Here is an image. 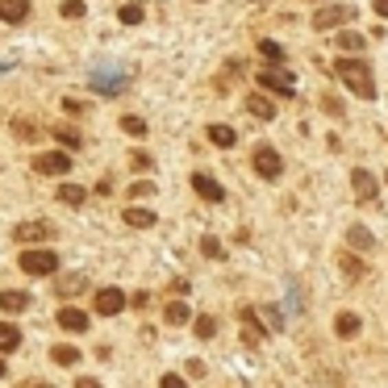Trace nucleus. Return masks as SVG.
I'll use <instances>...</instances> for the list:
<instances>
[{"label":"nucleus","mask_w":388,"mask_h":388,"mask_svg":"<svg viewBox=\"0 0 388 388\" xmlns=\"http://www.w3.org/2000/svg\"><path fill=\"white\" fill-rule=\"evenodd\" d=\"M192 188H196L205 201H213V205H217V201H226V188H221L213 176H205V172H196V176H192Z\"/></svg>","instance_id":"obj_12"},{"label":"nucleus","mask_w":388,"mask_h":388,"mask_svg":"<svg viewBox=\"0 0 388 388\" xmlns=\"http://www.w3.org/2000/svg\"><path fill=\"white\" fill-rule=\"evenodd\" d=\"M25 17H30V0H0V21L17 25V21H25Z\"/></svg>","instance_id":"obj_15"},{"label":"nucleus","mask_w":388,"mask_h":388,"mask_svg":"<svg viewBox=\"0 0 388 388\" xmlns=\"http://www.w3.org/2000/svg\"><path fill=\"white\" fill-rule=\"evenodd\" d=\"M0 376H5V359H0Z\"/></svg>","instance_id":"obj_42"},{"label":"nucleus","mask_w":388,"mask_h":388,"mask_svg":"<svg viewBox=\"0 0 388 388\" xmlns=\"http://www.w3.org/2000/svg\"><path fill=\"white\" fill-rule=\"evenodd\" d=\"M363 259L359 255H343V275H347V280H363Z\"/></svg>","instance_id":"obj_24"},{"label":"nucleus","mask_w":388,"mask_h":388,"mask_svg":"<svg viewBox=\"0 0 388 388\" xmlns=\"http://www.w3.org/2000/svg\"><path fill=\"white\" fill-rule=\"evenodd\" d=\"M92 88H96L100 96H117V92L126 88V71H96V76H92Z\"/></svg>","instance_id":"obj_9"},{"label":"nucleus","mask_w":388,"mask_h":388,"mask_svg":"<svg viewBox=\"0 0 388 388\" xmlns=\"http://www.w3.org/2000/svg\"><path fill=\"white\" fill-rule=\"evenodd\" d=\"M76 388H104V384H100V380H92V376H80V380H76Z\"/></svg>","instance_id":"obj_40"},{"label":"nucleus","mask_w":388,"mask_h":388,"mask_svg":"<svg viewBox=\"0 0 388 388\" xmlns=\"http://www.w3.org/2000/svg\"><path fill=\"white\" fill-rule=\"evenodd\" d=\"M347 242H351L355 251H372V247H376L372 230H363V226H351V230H347Z\"/></svg>","instance_id":"obj_21"},{"label":"nucleus","mask_w":388,"mask_h":388,"mask_svg":"<svg viewBox=\"0 0 388 388\" xmlns=\"http://www.w3.org/2000/svg\"><path fill=\"white\" fill-rule=\"evenodd\" d=\"M25 305H30V297L21 288H0V309H5V313H21Z\"/></svg>","instance_id":"obj_16"},{"label":"nucleus","mask_w":388,"mask_h":388,"mask_svg":"<svg viewBox=\"0 0 388 388\" xmlns=\"http://www.w3.org/2000/svg\"><path fill=\"white\" fill-rule=\"evenodd\" d=\"M334 330H339V339H355L359 334V317L355 313H339L334 317Z\"/></svg>","instance_id":"obj_22"},{"label":"nucleus","mask_w":388,"mask_h":388,"mask_svg":"<svg viewBox=\"0 0 388 388\" xmlns=\"http://www.w3.org/2000/svg\"><path fill=\"white\" fill-rule=\"evenodd\" d=\"M343 21H351V9L347 5H326V9H317V17H313V30H339Z\"/></svg>","instance_id":"obj_6"},{"label":"nucleus","mask_w":388,"mask_h":388,"mask_svg":"<svg viewBox=\"0 0 388 388\" xmlns=\"http://www.w3.org/2000/svg\"><path fill=\"white\" fill-rule=\"evenodd\" d=\"M172 293H176V297H188V293H192V284H188V280H176V284H172Z\"/></svg>","instance_id":"obj_39"},{"label":"nucleus","mask_w":388,"mask_h":388,"mask_svg":"<svg viewBox=\"0 0 388 388\" xmlns=\"http://www.w3.org/2000/svg\"><path fill=\"white\" fill-rule=\"evenodd\" d=\"M376 13H380V17H388V0H376Z\"/></svg>","instance_id":"obj_41"},{"label":"nucleus","mask_w":388,"mask_h":388,"mask_svg":"<svg viewBox=\"0 0 388 388\" xmlns=\"http://www.w3.org/2000/svg\"><path fill=\"white\" fill-rule=\"evenodd\" d=\"M59 201H63V205H76V209H80V205L88 201V188H80V184H63V188H59Z\"/></svg>","instance_id":"obj_23"},{"label":"nucleus","mask_w":388,"mask_h":388,"mask_svg":"<svg viewBox=\"0 0 388 388\" xmlns=\"http://www.w3.org/2000/svg\"><path fill=\"white\" fill-rule=\"evenodd\" d=\"M351 188H355V196H359V201H372L380 184H376V176H372V172L355 168V172H351Z\"/></svg>","instance_id":"obj_13"},{"label":"nucleus","mask_w":388,"mask_h":388,"mask_svg":"<svg viewBox=\"0 0 388 388\" xmlns=\"http://www.w3.org/2000/svg\"><path fill=\"white\" fill-rule=\"evenodd\" d=\"M192 330H196V339H213V334H217V321L205 313V317H196V326H192Z\"/></svg>","instance_id":"obj_31"},{"label":"nucleus","mask_w":388,"mask_h":388,"mask_svg":"<svg viewBox=\"0 0 388 388\" xmlns=\"http://www.w3.org/2000/svg\"><path fill=\"white\" fill-rule=\"evenodd\" d=\"M63 109H67V113H84L88 104H84V100H76V96H63Z\"/></svg>","instance_id":"obj_38"},{"label":"nucleus","mask_w":388,"mask_h":388,"mask_svg":"<svg viewBox=\"0 0 388 388\" xmlns=\"http://www.w3.org/2000/svg\"><path fill=\"white\" fill-rule=\"evenodd\" d=\"M163 321L184 326V321H188V305H184V301H172V305H168V313H163Z\"/></svg>","instance_id":"obj_26"},{"label":"nucleus","mask_w":388,"mask_h":388,"mask_svg":"<svg viewBox=\"0 0 388 388\" xmlns=\"http://www.w3.org/2000/svg\"><path fill=\"white\" fill-rule=\"evenodd\" d=\"M59 13H63L67 21H80V17H84L88 9H84V0H63V9H59Z\"/></svg>","instance_id":"obj_30"},{"label":"nucleus","mask_w":388,"mask_h":388,"mask_svg":"<svg viewBox=\"0 0 388 388\" xmlns=\"http://www.w3.org/2000/svg\"><path fill=\"white\" fill-rule=\"evenodd\" d=\"M339 80H343V88H351L355 96H363V100H372L376 96V76H372V67L363 63V59H339Z\"/></svg>","instance_id":"obj_1"},{"label":"nucleus","mask_w":388,"mask_h":388,"mask_svg":"<svg viewBox=\"0 0 388 388\" xmlns=\"http://www.w3.org/2000/svg\"><path fill=\"white\" fill-rule=\"evenodd\" d=\"M259 84H263L267 92H280V96H297V84H293V76H284V71H263V76H259Z\"/></svg>","instance_id":"obj_10"},{"label":"nucleus","mask_w":388,"mask_h":388,"mask_svg":"<svg viewBox=\"0 0 388 388\" xmlns=\"http://www.w3.org/2000/svg\"><path fill=\"white\" fill-rule=\"evenodd\" d=\"M339 46H343V50H363V46H367V38H363V34H355V30H343V34H339Z\"/></svg>","instance_id":"obj_28"},{"label":"nucleus","mask_w":388,"mask_h":388,"mask_svg":"<svg viewBox=\"0 0 388 388\" xmlns=\"http://www.w3.org/2000/svg\"><path fill=\"white\" fill-rule=\"evenodd\" d=\"M21 347V330L13 326V321H0V355H9V351H17Z\"/></svg>","instance_id":"obj_17"},{"label":"nucleus","mask_w":388,"mask_h":388,"mask_svg":"<svg viewBox=\"0 0 388 388\" xmlns=\"http://www.w3.org/2000/svg\"><path fill=\"white\" fill-rule=\"evenodd\" d=\"M54 138H59L67 150H80V142H84V138H80V130H71V126H54Z\"/></svg>","instance_id":"obj_25"},{"label":"nucleus","mask_w":388,"mask_h":388,"mask_svg":"<svg viewBox=\"0 0 388 388\" xmlns=\"http://www.w3.org/2000/svg\"><path fill=\"white\" fill-rule=\"evenodd\" d=\"M38 388H50V384H38Z\"/></svg>","instance_id":"obj_43"},{"label":"nucleus","mask_w":388,"mask_h":388,"mask_svg":"<svg viewBox=\"0 0 388 388\" xmlns=\"http://www.w3.org/2000/svg\"><path fill=\"white\" fill-rule=\"evenodd\" d=\"M117 17H122L126 25H142V21H146V9H142V5H122Z\"/></svg>","instance_id":"obj_27"},{"label":"nucleus","mask_w":388,"mask_h":388,"mask_svg":"<svg viewBox=\"0 0 388 388\" xmlns=\"http://www.w3.org/2000/svg\"><path fill=\"white\" fill-rule=\"evenodd\" d=\"M34 172H42V176H67L71 172V155L67 150H46V155L34 159Z\"/></svg>","instance_id":"obj_3"},{"label":"nucleus","mask_w":388,"mask_h":388,"mask_svg":"<svg viewBox=\"0 0 388 388\" xmlns=\"http://www.w3.org/2000/svg\"><path fill=\"white\" fill-rule=\"evenodd\" d=\"M50 359H54V363H59V367H76V363H80L84 355H80V351L71 347V343H59V347H54V351H50Z\"/></svg>","instance_id":"obj_19"},{"label":"nucleus","mask_w":388,"mask_h":388,"mask_svg":"<svg viewBox=\"0 0 388 388\" xmlns=\"http://www.w3.org/2000/svg\"><path fill=\"white\" fill-rule=\"evenodd\" d=\"M238 326H242V339H247V343H251V347H259V343H263V339H267V326H263V321H259V313H255V309H251V305H247V309H242V313H238Z\"/></svg>","instance_id":"obj_7"},{"label":"nucleus","mask_w":388,"mask_h":388,"mask_svg":"<svg viewBox=\"0 0 388 388\" xmlns=\"http://www.w3.org/2000/svg\"><path fill=\"white\" fill-rule=\"evenodd\" d=\"M159 388H188V384H184V380H180L176 372H168V376H163V380H159Z\"/></svg>","instance_id":"obj_37"},{"label":"nucleus","mask_w":388,"mask_h":388,"mask_svg":"<svg viewBox=\"0 0 388 388\" xmlns=\"http://www.w3.org/2000/svg\"><path fill=\"white\" fill-rule=\"evenodd\" d=\"M122 130H126V134H134V138H142V134H146V122L130 113V117H122Z\"/></svg>","instance_id":"obj_32"},{"label":"nucleus","mask_w":388,"mask_h":388,"mask_svg":"<svg viewBox=\"0 0 388 388\" xmlns=\"http://www.w3.org/2000/svg\"><path fill=\"white\" fill-rule=\"evenodd\" d=\"M21 271L25 275H54V271H59V255H54V251H25L21 255Z\"/></svg>","instance_id":"obj_2"},{"label":"nucleus","mask_w":388,"mask_h":388,"mask_svg":"<svg viewBox=\"0 0 388 388\" xmlns=\"http://www.w3.org/2000/svg\"><path fill=\"white\" fill-rule=\"evenodd\" d=\"M122 309H126V293H122V288H100V293H96V313L113 317V313H122Z\"/></svg>","instance_id":"obj_8"},{"label":"nucleus","mask_w":388,"mask_h":388,"mask_svg":"<svg viewBox=\"0 0 388 388\" xmlns=\"http://www.w3.org/2000/svg\"><path fill=\"white\" fill-rule=\"evenodd\" d=\"M130 163H134V172H142V176L155 168V159H150V155H142V150H134V155H130Z\"/></svg>","instance_id":"obj_34"},{"label":"nucleus","mask_w":388,"mask_h":388,"mask_svg":"<svg viewBox=\"0 0 388 388\" xmlns=\"http://www.w3.org/2000/svg\"><path fill=\"white\" fill-rule=\"evenodd\" d=\"M80 284H84V280H80V275H67V280L59 284V293H63V297H71V293H80Z\"/></svg>","instance_id":"obj_36"},{"label":"nucleus","mask_w":388,"mask_h":388,"mask_svg":"<svg viewBox=\"0 0 388 388\" xmlns=\"http://www.w3.org/2000/svg\"><path fill=\"white\" fill-rule=\"evenodd\" d=\"M54 321H59V326L67 330V334H84V330L92 326V321H88V313H84V309H71V305H67V309H59V317H54Z\"/></svg>","instance_id":"obj_11"},{"label":"nucleus","mask_w":388,"mask_h":388,"mask_svg":"<svg viewBox=\"0 0 388 388\" xmlns=\"http://www.w3.org/2000/svg\"><path fill=\"white\" fill-rule=\"evenodd\" d=\"M255 172H259L263 180H275V176L284 172V159L275 155L271 146H259V150H255Z\"/></svg>","instance_id":"obj_5"},{"label":"nucleus","mask_w":388,"mask_h":388,"mask_svg":"<svg viewBox=\"0 0 388 388\" xmlns=\"http://www.w3.org/2000/svg\"><path fill=\"white\" fill-rule=\"evenodd\" d=\"M155 192H159V188H155L150 180H134V184H130V196H155Z\"/></svg>","instance_id":"obj_35"},{"label":"nucleus","mask_w":388,"mask_h":388,"mask_svg":"<svg viewBox=\"0 0 388 388\" xmlns=\"http://www.w3.org/2000/svg\"><path fill=\"white\" fill-rule=\"evenodd\" d=\"M259 50H263V54H267V59H271V63H275V67H280V63H284V46H275V42H271V38H263V42H259Z\"/></svg>","instance_id":"obj_29"},{"label":"nucleus","mask_w":388,"mask_h":388,"mask_svg":"<svg viewBox=\"0 0 388 388\" xmlns=\"http://www.w3.org/2000/svg\"><path fill=\"white\" fill-rule=\"evenodd\" d=\"M209 142L226 150V146H234V142H238V134H234L230 126H209Z\"/></svg>","instance_id":"obj_20"},{"label":"nucleus","mask_w":388,"mask_h":388,"mask_svg":"<svg viewBox=\"0 0 388 388\" xmlns=\"http://www.w3.org/2000/svg\"><path fill=\"white\" fill-rule=\"evenodd\" d=\"M201 255H209V259H221V242H217L213 234H205V238H201Z\"/></svg>","instance_id":"obj_33"},{"label":"nucleus","mask_w":388,"mask_h":388,"mask_svg":"<svg viewBox=\"0 0 388 388\" xmlns=\"http://www.w3.org/2000/svg\"><path fill=\"white\" fill-rule=\"evenodd\" d=\"M122 221H126V226H134V230H150L159 217H155L150 209H126V217H122Z\"/></svg>","instance_id":"obj_18"},{"label":"nucleus","mask_w":388,"mask_h":388,"mask_svg":"<svg viewBox=\"0 0 388 388\" xmlns=\"http://www.w3.org/2000/svg\"><path fill=\"white\" fill-rule=\"evenodd\" d=\"M247 113H251V117H259V122H275V104H271L267 96L251 92V96H247Z\"/></svg>","instance_id":"obj_14"},{"label":"nucleus","mask_w":388,"mask_h":388,"mask_svg":"<svg viewBox=\"0 0 388 388\" xmlns=\"http://www.w3.org/2000/svg\"><path fill=\"white\" fill-rule=\"evenodd\" d=\"M17 242H50L54 238V226L50 221H21V226L13 230Z\"/></svg>","instance_id":"obj_4"}]
</instances>
